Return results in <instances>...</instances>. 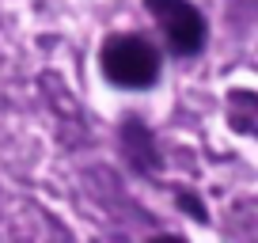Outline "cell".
I'll return each mask as SVG.
<instances>
[{
  "label": "cell",
  "mask_w": 258,
  "mask_h": 243,
  "mask_svg": "<svg viewBox=\"0 0 258 243\" xmlns=\"http://www.w3.org/2000/svg\"><path fill=\"white\" fill-rule=\"evenodd\" d=\"M99 61H103V76L110 84H118V88L141 91V88H152L156 76H160V53L137 34L106 38Z\"/></svg>",
  "instance_id": "1"
},
{
  "label": "cell",
  "mask_w": 258,
  "mask_h": 243,
  "mask_svg": "<svg viewBox=\"0 0 258 243\" xmlns=\"http://www.w3.org/2000/svg\"><path fill=\"white\" fill-rule=\"evenodd\" d=\"M145 4L178 57H190L205 46V19L190 0H145Z\"/></svg>",
  "instance_id": "2"
}]
</instances>
